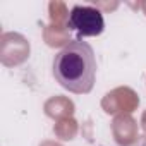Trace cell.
<instances>
[{"mask_svg":"<svg viewBox=\"0 0 146 146\" xmlns=\"http://www.w3.org/2000/svg\"><path fill=\"white\" fill-rule=\"evenodd\" d=\"M96 58L93 46L79 38L69 41L53 58V78L70 93L86 95L93 90Z\"/></svg>","mask_w":146,"mask_h":146,"instance_id":"6da1fadb","label":"cell"},{"mask_svg":"<svg viewBox=\"0 0 146 146\" xmlns=\"http://www.w3.org/2000/svg\"><path fill=\"white\" fill-rule=\"evenodd\" d=\"M67 28L78 33L79 40L84 36H98L105 29L103 16L98 9L90 5H76L70 9Z\"/></svg>","mask_w":146,"mask_h":146,"instance_id":"7a4b0ae2","label":"cell"}]
</instances>
